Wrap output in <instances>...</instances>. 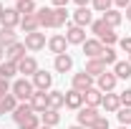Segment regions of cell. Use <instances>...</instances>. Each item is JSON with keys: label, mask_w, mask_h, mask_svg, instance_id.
<instances>
[{"label": "cell", "mask_w": 131, "mask_h": 129, "mask_svg": "<svg viewBox=\"0 0 131 129\" xmlns=\"http://www.w3.org/2000/svg\"><path fill=\"white\" fill-rule=\"evenodd\" d=\"M10 94H15L18 101H30L33 94H35V86H33V81L28 79H18L13 86H10Z\"/></svg>", "instance_id": "1"}, {"label": "cell", "mask_w": 131, "mask_h": 129, "mask_svg": "<svg viewBox=\"0 0 131 129\" xmlns=\"http://www.w3.org/2000/svg\"><path fill=\"white\" fill-rule=\"evenodd\" d=\"M116 81H118V79L114 76V71H111V73H108V71H103V73L96 79V89L101 91V94H111V91L116 89Z\"/></svg>", "instance_id": "2"}, {"label": "cell", "mask_w": 131, "mask_h": 129, "mask_svg": "<svg viewBox=\"0 0 131 129\" xmlns=\"http://www.w3.org/2000/svg\"><path fill=\"white\" fill-rule=\"evenodd\" d=\"M76 116H78V124H81V127L91 129V124L96 122V119L101 116V114H98V109H93V106H81Z\"/></svg>", "instance_id": "3"}, {"label": "cell", "mask_w": 131, "mask_h": 129, "mask_svg": "<svg viewBox=\"0 0 131 129\" xmlns=\"http://www.w3.org/2000/svg\"><path fill=\"white\" fill-rule=\"evenodd\" d=\"M20 13H18L15 8H3V13H0V25L3 28H15L20 25Z\"/></svg>", "instance_id": "4"}, {"label": "cell", "mask_w": 131, "mask_h": 129, "mask_svg": "<svg viewBox=\"0 0 131 129\" xmlns=\"http://www.w3.org/2000/svg\"><path fill=\"white\" fill-rule=\"evenodd\" d=\"M71 89H76V91H88V89H93V76H88L86 71H81V73H73V79H71Z\"/></svg>", "instance_id": "5"}, {"label": "cell", "mask_w": 131, "mask_h": 129, "mask_svg": "<svg viewBox=\"0 0 131 129\" xmlns=\"http://www.w3.org/2000/svg\"><path fill=\"white\" fill-rule=\"evenodd\" d=\"M66 41L68 43H73V46H83L86 43V28H78V25H68L66 28Z\"/></svg>", "instance_id": "6"}, {"label": "cell", "mask_w": 131, "mask_h": 129, "mask_svg": "<svg viewBox=\"0 0 131 129\" xmlns=\"http://www.w3.org/2000/svg\"><path fill=\"white\" fill-rule=\"evenodd\" d=\"M46 43H48V41H46V33H40V31L25 35V48H28V51H43Z\"/></svg>", "instance_id": "7"}, {"label": "cell", "mask_w": 131, "mask_h": 129, "mask_svg": "<svg viewBox=\"0 0 131 129\" xmlns=\"http://www.w3.org/2000/svg\"><path fill=\"white\" fill-rule=\"evenodd\" d=\"M33 86H35V91H48L50 86H53V76H50L48 71H35V76H33Z\"/></svg>", "instance_id": "8"}, {"label": "cell", "mask_w": 131, "mask_h": 129, "mask_svg": "<svg viewBox=\"0 0 131 129\" xmlns=\"http://www.w3.org/2000/svg\"><path fill=\"white\" fill-rule=\"evenodd\" d=\"M25 43H20V41H15L13 46H8L5 48V61H13V63H18L20 58H25Z\"/></svg>", "instance_id": "9"}, {"label": "cell", "mask_w": 131, "mask_h": 129, "mask_svg": "<svg viewBox=\"0 0 131 129\" xmlns=\"http://www.w3.org/2000/svg\"><path fill=\"white\" fill-rule=\"evenodd\" d=\"M101 51H103V43H101L98 38H86V43H83V53H86V58H98Z\"/></svg>", "instance_id": "10"}, {"label": "cell", "mask_w": 131, "mask_h": 129, "mask_svg": "<svg viewBox=\"0 0 131 129\" xmlns=\"http://www.w3.org/2000/svg\"><path fill=\"white\" fill-rule=\"evenodd\" d=\"M35 71H38V61H35L33 56H25V58L18 61V73H23V76H35Z\"/></svg>", "instance_id": "11"}, {"label": "cell", "mask_w": 131, "mask_h": 129, "mask_svg": "<svg viewBox=\"0 0 131 129\" xmlns=\"http://www.w3.org/2000/svg\"><path fill=\"white\" fill-rule=\"evenodd\" d=\"M48 48H50V53H56V56L66 53V48H68V41H66V35H61V33L50 35V38H48Z\"/></svg>", "instance_id": "12"}, {"label": "cell", "mask_w": 131, "mask_h": 129, "mask_svg": "<svg viewBox=\"0 0 131 129\" xmlns=\"http://www.w3.org/2000/svg\"><path fill=\"white\" fill-rule=\"evenodd\" d=\"M30 106L35 114H43L46 109H48V91H35L30 99Z\"/></svg>", "instance_id": "13"}, {"label": "cell", "mask_w": 131, "mask_h": 129, "mask_svg": "<svg viewBox=\"0 0 131 129\" xmlns=\"http://www.w3.org/2000/svg\"><path fill=\"white\" fill-rule=\"evenodd\" d=\"M91 23H93V13H91L88 8H78V10L73 13V25L86 28V25H91Z\"/></svg>", "instance_id": "14"}, {"label": "cell", "mask_w": 131, "mask_h": 129, "mask_svg": "<svg viewBox=\"0 0 131 129\" xmlns=\"http://www.w3.org/2000/svg\"><path fill=\"white\" fill-rule=\"evenodd\" d=\"M30 114H35V112H33V106H30V101H20V104L15 106V112H13V122L20 124V122H25Z\"/></svg>", "instance_id": "15"}, {"label": "cell", "mask_w": 131, "mask_h": 129, "mask_svg": "<svg viewBox=\"0 0 131 129\" xmlns=\"http://www.w3.org/2000/svg\"><path fill=\"white\" fill-rule=\"evenodd\" d=\"M83 71H86L88 76L98 79V76H101V73L106 71V63H103L101 58H88V61H86V68H83Z\"/></svg>", "instance_id": "16"}, {"label": "cell", "mask_w": 131, "mask_h": 129, "mask_svg": "<svg viewBox=\"0 0 131 129\" xmlns=\"http://www.w3.org/2000/svg\"><path fill=\"white\" fill-rule=\"evenodd\" d=\"M101 101H103V94L98 91L96 86L88 89V91H83V104H86V106H93V109H96V106H101Z\"/></svg>", "instance_id": "17"}, {"label": "cell", "mask_w": 131, "mask_h": 129, "mask_svg": "<svg viewBox=\"0 0 131 129\" xmlns=\"http://www.w3.org/2000/svg\"><path fill=\"white\" fill-rule=\"evenodd\" d=\"M20 31L25 33H35V31H40V25H38V15L33 13V15H23L20 18Z\"/></svg>", "instance_id": "18"}, {"label": "cell", "mask_w": 131, "mask_h": 129, "mask_svg": "<svg viewBox=\"0 0 131 129\" xmlns=\"http://www.w3.org/2000/svg\"><path fill=\"white\" fill-rule=\"evenodd\" d=\"M66 106L68 109H81L83 106V94L81 91H76V89H71V91H66Z\"/></svg>", "instance_id": "19"}, {"label": "cell", "mask_w": 131, "mask_h": 129, "mask_svg": "<svg viewBox=\"0 0 131 129\" xmlns=\"http://www.w3.org/2000/svg\"><path fill=\"white\" fill-rule=\"evenodd\" d=\"M35 15H38V25L40 28H53V8H38Z\"/></svg>", "instance_id": "20"}, {"label": "cell", "mask_w": 131, "mask_h": 129, "mask_svg": "<svg viewBox=\"0 0 131 129\" xmlns=\"http://www.w3.org/2000/svg\"><path fill=\"white\" fill-rule=\"evenodd\" d=\"M53 66H56V71H58V73H68V71L73 68V58H71L68 53H61V56H56Z\"/></svg>", "instance_id": "21"}, {"label": "cell", "mask_w": 131, "mask_h": 129, "mask_svg": "<svg viewBox=\"0 0 131 129\" xmlns=\"http://www.w3.org/2000/svg\"><path fill=\"white\" fill-rule=\"evenodd\" d=\"M101 106L106 109V112L116 114L121 109V101H118V94H103V101H101Z\"/></svg>", "instance_id": "22"}, {"label": "cell", "mask_w": 131, "mask_h": 129, "mask_svg": "<svg viewBox=\"0 0 131 129\" xmlns=\"http://www.w3.org/2000/svg\"><path fill=\"white\" fill-rule=\"evenodd\" d=\"M66 106V91H48V109H61Z\"/></svg>", "instance_id": "23"}, {"label": "cell", "mask_w": 131, "mask_h": 129, "mask_svg": "<svg viewBox=\"0 0 131 129\" xmlns=\"http://www.w3.org/2000/svg\"><path fill=\"white\" fill-rule=\"evenodd\" d=\"M58 122H61V114L56 112V109H46V112L40 114V124H43V127H50V129H53Z\"/></svg>", "instance_id": "24"}, {"label": "cell", "mask_w": 131, "mask_h": 129, "mask_svg": "<svg viewBox=\"0 0 131 129\" xmlns=\"http://www.w3.org/2000/svg\"><path fill=\"white\" fill-rule=\"evenodd\" d=\"M101 20H103L108 28H118V25H121V20H124V15H121L118 10H114V8H111V10H106V13H103V18H101Z\"/></svg>", "instance_id": "25"}, {"label": "cell", "mask_w": 131, "mask_h": 129, "mask_svg": "<svg viewBox=\"0 0 131 129\" xmlns=\"http://www.w3.org/2000/svg\"><path fill=\"white\" fill-rule=\"evenodd\" d=\"M114 76L116 79H131V63L129 61H116L114 63Z\"/></svg>", "instance_id": "26"}, {"label": "cell", "mask_w": 131, "mask_h": 129, "mask_svg": "<svg viewBox=\"0 0 131 129\" xmlns=\"http://www.w3.org/2000/svg\"><path fill=\"white\" fill-rule=\"evenodd\" d=\"M18 104H20V101L15 99V94H5V96L0 99V109H3V114H5V112H8V114H13Z\"/></svg>", "instance_id": "27"}, {"label": "cell", "mask_w": 131, "mask_h": 129, "mask_svg": "<svg viewBox=\"0 0 131 129\" xmlns=\"http://www.w3.org/2000/svg\"><path fill=\"white\" fill-rule=\"evenodd\" d=\"M68 25V10L66 8H53V28Z\"/></svg>", "instance_id": "28"}, {"label": "cell", "mask_w": 131, "mask_h": 129, "mask_svg": "<svg viewBox=\"0 0 131 129\" xmlns=\"http://www.w3.org/2000/svg\"><path fill=\"white\" fill-rule=\"evenodd\" d=\"M15 73H18V63H13V61H3V63H0V79L10 81Z\"/></svg>", "instance_id": "29"}, {"label": "cell", "mask_w": 131, "mask_h": 129, "mask_svg": "<svg viewBox=\"0 0 131 129\" xmlns=\"http://www.w3.org/2000/svg\"><path fill=\"white\" fill-rule=\"evenodd\" d=\"M15 43V31L13 28H3L0 25V46L3 48H8V46H13Z\"/></svg>", "instance_id": "30"}, {"label": "cell", "mask_w": 131, "mask_h": 129, "mask_svg": "<svg viewBox=\"0 0 131 129\" xmlns=\"http://www.w3.org/2000/svg\"><path fill=\"white\" fill-rule=\"evenodd\" d=\"M15 10L20 13V15H33L38 8H35L33 0H18V3H15Z\"/></svg>", "instance_id": "31"}, {"label": "cell", "mask_w": 131, "mask_h": 129, "mask_svg": "<svg viewBox=\"0 0 131 129\" xmlns=\"http://www.w3.org/2000/svg\"><path fill=\"white\" fill-rule=\"evenodd\" d=\"M98 58H101L106 66H114V63H116V51L108 48V46H103V51H101V56H98Z\"/></svg>", "instance_id": "32"}, {"label": "cell", "mask_w": 131, "mask_h": 129, "mask_svg": "<svg viewBox=\"0 0 131 129\" xmlns=\"http://www.w3.org/2000/svg\"><path fill=\"white\" fill-rule=\"evenodd\" d=\"M18 127L20 129H38L40 127V114H30V116H28L25 122H20Z\"/></svg>", "instance_id": "33"}, {"label": "cell", "mask_w": 131, "mask_h": 129, "mask_svg": "<svg viewBox=\"0 0 131 129\" xmlns=\"http://www.w3.org/2000/svg\"><path fill=\"white\" fill-rule=\"evenodd\" d=\"M116 116H118L121 127H129V124H131V106H121V109L116 112Z\"/></svg>", "instance_id": "34"}, {"label": "cell", "mask_w": 131, "mask_h": 129, "mask_svg": "<svg viewBox=\"0 0 131 129\" xmlns=\"http://www.w3.org/2000/svg\"><path fill=\"white\" fill-rule=\"evenodd\" d=\"M91 31L96 33V38H101V35H103V33H108V31H114V28H108V25H106V23H103V20H93V23H91Z\"/></svg>", "instance_id": "35"}, {"label": "cell", "mask_w": 131, "mask_h": 129, "mask_svg": "<svg viewBox=\"0 0 131 129\" xmlns=\"http://www.w3.org/2000/svg\"><path fill=\"white\" fill-rule=\"evenodd\" d=\"M91 5H93V10H98V13H106V10H111L114 0H91Z\"/></svg>", "instance_id": "36"}, {"label": "cell", "mask_w": 131, "mask_h": 129, "mask_svg": "<svg viewBox=\"0 0 131 129\" xmlns=\"http://www.w3.org/2000/svg\"><path fill=\"white\" fill-rule=\"evenodd\" d=\"M98 41H101V43H103V46H108V48H111V46H114L116 41H118V35H116L114 31H108V33H103V35H101V38H98Z\"/></svg>", "instance_id": "37"}, {"label": "cell", "mask_w": 131, "mask_h": 129, "mask_svg": "<svg viewBox=\"0 0 131 129\" xmlns=\"http://www.w3.org/2000/svg\"><path fill=\"white\" fill-rule=\"evenodd\" d=\"M91 129H108V119H106V116H103V114H101V116H98L96 122H93V124H91Z\"/></svg>", "instance_id": "38"}, {"label": "cell", "mask_w": 131, "mask_h": 129, "mask_svg": "<svg viewBox=\"0 0 131 129\" xmlns=\"http://www.w3.org/2000/svg\"><path fill=\"white\" fill-rule=\"evenodd\" d=\"M118 101H121V106H131V89L121 91V94H118Z\"/></svg>", "instance_id": "39"}, {"label": "cell", "mask_w": 131, "mask_h": 129, "mask_svg": "<svg viewBox=\"0 0 131 129\" xmlns=\"http://www.w3.org/2000/svg\"><path fill=\"white\" fill-rule=\"evenodd\" d=\"M5 94H10V81H8V79H0V99L5 96Z\"/></svg>", "instance_id": "40"}, {"label": "cell", "mask_w": 131, "mask_h": 129, "mask_svg": "<svg viewBox=\"0 0 131 129\" xmlns=\"http://www.w3.org/2000/svg\"><path fill=\"white\" fill-rule=\"evenodd\" d=\"M118 46H121L124 53H129V56H131V38H121V41H118Z\"/></svg>", "instance_id": "41"}, {"label": "cell", "mask_w": 131, "mask_h": 129, "mask_svg": "<svg viewBox=\"0 0 131 129\" xmlns=\"http://www.w3.org/2000/svg\"><path fill=\"white\" fill-rule=\"evenodd\" d=\"M114 5H116V8H129L131 0H114Z\"/></svg>", "instance_id": "42"}, {"label": "cell", "mask_w": 131, "mask_h": 129, "mask_svg": "<svg viewBox=\"0 0 131 129\" xmlns=\"http://www.w3.org/2000/svg\"><path fill=\"white\" fill-rule=\"evenodd\" d=\"M71 0H53V8H66Z\"/></svg>", "instance_id": "43"}, {"label": "cell", "mask_w": 131, "mask_h": 129, "mask_svg": "<svg viewBox=\"0 0 131 129\" xmlns=\"http://www.w3.org/2000/svg\"><path fill=\"white\" fill-rule=\"evenodd\" d=\"M73 3H76V5H78V8H86V5H88V3H91V0H73Z\"/></svg>", "instance_id": "44"}, {"label": "cell", "mask_w": 131, "mask_h": 129, "mask_svg": "<svg viewBox=\"0 0 131 129\" xmlns=\"http://www.w3.org/2000/svg\"><path fill=\"white\" fill-rule=\"evenodd\" d=\"M3 61H5V48L0 46V63H3Z\"/></svg>", "instance_id": "45"}, {"label": "cell", "mask_w": 131, "mask_h": 129, "mask_svg": "<svg viewBox=\"0 0 131 129\" xmlns=\"http://www.w3.org/2000/svg\"><path fill=\"white\" fill-rule=\"evenodd\" d=\"M126 20H131V5L126 8Z\"/></svg>", "instance_id": "46"}, {"label": "cell", "mask_w": 131, "mask_h": 129, "mask_svg": "<svg viewBox=\"0 0 131 129\" xmlns=\"http://www.w3.org/2000/svg\"><path fill=\"white\" fill-rule=\"evenodd\" d=\"M68 129H86V127H81V124H76V127H68Z\"/></svg>", "instance_id": "47"}, {"label": "cell", "mask_w": 131, "mask_h": 129, "mask_svg": "<svg viewBox=\"0 0 131 129\" xmlns=\"http://www.w3.org/2000/svg\"><path fill=\"white\" fill-rule=\"evenodd\" d=\"M38 129H50V127H43V124H40V127H38Z\"/></svg>", "instance_id": "48"}, {"label": "cell", "mask_w": 131, "mask_h": 129, "mask_svg": "<svg viewBox=\"0 0 131 129\" xmlns=\"http://www.w3.org/2000/svg\"><path fill=\"white\" fill-rule=\"evenodd\" d=\"M118 129H129V127H118Z\"/></svg>", "instance_id": "49"}, {"label": "cell", "mask_w": 131, "mask_h": 129, "mask_svg": "<svg viewBox=\"0 0 131 129\" xmlns=\"http://www.w3.org/2000/svg\"><path fill=\"white\" fill-rule=\"evenodd\" d=\"M0 13H3V5H0Z\"/></svg>", "instance_id": "50"}, {"label": "cell", "mask_w": 131, "mask_h": 129, "mask_svg": "<svg viewBox=\"0 0 131 129\" xmlns=\"http://www.w3.org/2000/svg\"><path fill=\"white\" fill-rule=\"evenodd\" d=\"M0 116H3V109H0Z\"/></svg>", "instance_id": "51"}, {"label": "cell", "mask_w": 131, "mask_h": 129, "mask_svg": "<svg viewBox=\"0 0 131 129\" xmlns=\"http://www.w3.org/2000/svg\"><path fill=\"white\" fill-rule=\"evenodd\" d=\"M129 63H131V56H129Z\"/></svg>", "instance_id": "52"}, {"label": "cell", "mask_w": 131, "mask_h": 129, "mask_svg": "<svg viewBox=\"0 0 131 129\" xmlns=\"http://www.w3.org/2000/svg\"><path fill=\"white\" fill-rule=\"evenodd\" d=\"M15 3H18V0H15Z\"/></svg>", "instance_id": "53"}]
</instances>
